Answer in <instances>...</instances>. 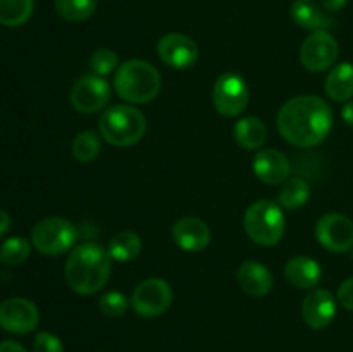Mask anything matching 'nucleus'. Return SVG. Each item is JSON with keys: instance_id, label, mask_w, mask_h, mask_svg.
Wrapping results in <instances>:
<instances>
[{"instance_id": "f257e3e1", "label": "nucleus", "mask_w": 353, "mask_h": 352, "mask_svg": "<svg viewBox=\"0 0 353 352\" xmlns=\"http://www.w3.org/2000/svg\"><path fill=\"white\" fill-rule=\"evenodd\" d=\"M333 128V110L316 95H299L283 104L278 113V130L288 144L300 148L321 145Z\"/></svg>"}, {"instance_id": "f03ea898", "label": "nucleus", "mask_w": 353, "mask_h": 352, "mask_svg": "<svg viewBox=\"0 0 353 352\" xmlns=\"http://www.w3.org/2000/svg\"><path fill=\"white\" fill-rule=\"evenodd\" d=\"M65 282L79 295H93L110 278V255L102 245L86 242L76 245L65 261Z\"/></svg>"}, {"instance_id": "7ed1b4c3", "label": "nucleus", "mask_w": 353, "mask_h": 352, "mask_svg": "<svg viewBox=\"0 0 353 352\" xmlns=\"http://www.w3.org/2000/svg\"><path fill=\"white\" fill-rule=\"evenodd\" d=\"M162 86L161 72L147 61L130 59L117 68L114 90L131 104H147L159 95Z\"/></svg>"}, {"instance_id": "20e7f679", "label": "nucleus", "mask_w": 353, "mask_h": 352, "mask_svg": "<svg viewBox=\"0 0 353 352\" xmlns=\"http://www.w3.org/2000/svg\"><path fill=\"white\" fill-rule=\"evenodd\" d=\"M99 131L114 147H130L143 138L147 119L133 106H114L100 116Z\"/></svg>"}, {"instance_id": "39448f33", "label": "nucleus", "mask_w": 353, "mask_h": 352, "mask_svg": "<svg viewBox=\"0 0 353 352\" xmlns=\"http://www.w3.org/2000/svg\"><path fill=\"white\" fill-rule=\"evenodd\" d=\"M243 226L252 242L262 247H272L279 244L285 235V214L278 204L271 200H257L250 204L245 213Z\"/></svg>"}, {"instance_id": "423d86ee", "label": "nucleus", "mask_w": 353, "mask_h": 352, "mask_svg": "<svg viewBox=\"0 0 353 352\" xmlns=\"http://www.w3.org/2000/svg\"><path fill=\"white\" fill-rule=\"evenodd\" d=\"M78 242V228L71 221L59 216L45 217L31 231V245L40 254L62 255Z\"/></svg>"}, {"instance_id": "0eeeda50", "label": "nucleus", "mask_w": 353, "mask_h": 352, "mask_svg": "<svg viewBox=\"0 0 353 352\" xmlns=\"http://www.w3.org/2000/svg\"><path fill=\"white\" fill-rule=\"evenodd\" d=\"M172 289L165 280L148 278L143 280L130 297V306L138 316L159 317L171 307Z\"/></svg>"}, {"instance_id": "6e6552de", "label": "nucleus", "mask_w": 353, "mask_h": 352, "mask_svg": "<svg viewBox=\"0 0 353 352\" xmlns=\"http://www.w3.org/2000/svg\"><path fill=\"white\" fill-rule=\"evenodd\" d=\"M248 85L236 72H224L216 79L212 88V102L219 114L228 117L240 116L248 106Z\"/></svg>"}, {"instance_id": "1a4fd4ad", "label": "nucleus", "mask_w": 353, "mask_h": 352, "mask_svg": "<svg viewBox=\"0 0 353 352\" xmlns=\"http://www.w3.org/2000/svg\"><path fill=\"white\" fill-rule=\"evenodd\" d=\"M340 55V45L327 31H312L300 47V62L310 72H323L333 68Z\"/></svg>"}, {"instance_id": "9d476101", "label": "nucleus", "mask_w": 353, "mask_h": 352, "mask_svg": "<svg viewBox=\"0 0 353 352\" xmlns=\"http://www.w3.org/2000/svg\"><path fill=\"white\" fill-rule=\"evenodd\" d=\"M69 100L76 113L95 114L109 104L110 86L102 76L86 75L72 85Z\"/></svg>"}, {"instance_id": "9b49d317", "label": "nucleus", "mask_w": 353, "mask_h": 352, "mask_svg": "<svg viewBox=\"0 0 353 352\" xmlns=\"http://www.w3.org/2000/svg\"><path fill=\"white\" fill-rule=\"evenodd\" d=\"M316 237L326 251L341 252L353 247V221L340 213H330L319 217L316 224Z\"/></svg>"}, {"instance_id": "f8f14e48", "label": "nucleus", "mask_w": 353, "mask_h": 352, "mask_svg": "<svg viewBox=\"0 0 353 352\" xmlns=\"http://www.w3.org/2000/svg\"><path fill=\"white\" fill-rule=\"evenodd\" d=\"M40 311L24 297H10L0 302V328L14 335H24L37 330Z\"/></svg>"}, {"instance_id": "ddd939ff", "label": "nucleus", "mask_w": 353, "mask_h": 352, "mask_svg": "<svg viewBox=\"0 0 353 352\" xmlns=\"http://www.w3.org/2000/svg\"><path fill=\"white\" fill-rule=\"evenodd\" d=\"M157 54L172 69H190L199 61V47L183 33H168L159 40Z\"/></svg>"}, {"instance_id": "4468645a", "label": "nucleus", "mask_w": 353, "mask_h": 352, "mask_svg": "<svg viewBox=\"0 0 353 352\" xmlns=\"http://www.w3.org/2000/svg\"><path fill=\"white\" fill-rule=\"evenodd\" d=\"M336 316V299L326 289H314L302 302V317L312 330H324Z\"/></svg>"}, {"instance_id": "2eb2a0df", "label": "nucleus", "mask_w": 353, "mask_h": 352, "mask_svg": "<svg viewBox=\"0 0 353 352\" xmlns=\"http://www.w3.org/2000/svg\"><path fill=\"white\" fill-rule=\"evenodd\" d=\"M172 238L183 251L202 252L210 244V228L200 217L185 216L172 226Z\"/></svg>"}, {"instance_id": "dca6fc26", "label": "nucleus", "mask_w": 353, "mask_h": 352, "mask_svg": "<svg viewBox=\"0 0 353 352\" xmlns=\"http://www.w3.org/2000/svg\"><path fill=\"white\" fill-rule=\"evenodd\" d=\"M290 162L276 148H261L254 157V173L265 185H283L290 176Z\"/></svg>"}, {"instance_id": "f3484780", "label": "nucleus", "mask_w": 353, "mask_h": 352, "mask_svg": "<svg viewBox=\"0 0 353 352\" xmlns=\"http://www.w3.org/2000/svg\"><path fill=\"white\" fill-rule=\"evenodd\" d=\"M236 280L241 290L252 297L268 295L274 286V278H272L271 271L264 264L255 261H245L238 268Z\"/></svg>"}, {"instance_id": "a211bd4d", "label": "nucleus", "mask_w": 353, "mask_h": 352, "mask_svg": "<svg viewBox=\"0 0 353 352\" xmlns=\"http://www.w3.org/2000/svg\"><path fill=\"white\" fill-rule=\"evenodd\" d=\"M285 276L296 289H316L323 278V269L316 259L309 255H296L292 257L285 266Z\"/></svg>"}, {"instance_id": "6ab92c4d", "label": "nucleus", "mask_w": 353, "mask_h": 352, "mask_svg": "<svg viewBox=\"0 0 353 352\" xmlns=\"http://www.w3.org/2000/svg\"><path fill=\"white\" fill-rule=\"evenodd\" d=\"M290 14H292V19L305 30L326 31L327 28L333 26V19L326 16L314 0H295L292 3Z\"/></svg>"}, {"instance_id": "aec40b11", "label": "nucleus", "mask_w": 353, "mask_h": 352, "mask_svg": "<svg viewBox=\"0 0 353 352\" xmlns=\"http://www.w3.org/2000/svg\"><path fill=\"white\" fill-rule=\"evenodd\" d=\"M324 90L327 97L334 102H348L353 97V64L352 62H341L334 66L326 76Z\"/></svg>"}, {"instance_id": "412c9836", "label": "nucleus", "mask_w": 353, "mask_h": 352, "mask_svg": "<svg viewBox=\"0 0 353 352\" xmlns=\"http://www.w3.org/2000/svg\"><path fill=\"white\" fill-rule=\"evenodd\" d=\"M233 137L245 150H259L268 138V128L255 116L241 117L234 124Z\"/></svg>"}, {"instance_id": "4be33fe9", "label": "nucleus", "mask_w": 353, "mask_h": 352, "mask_svg": "<svg viewBox=\"0 0 353 352\" xmlns=\"http://www.w3.org/2000/svg\"><path fill=\"white\" fill-rule=\"evenodd\" d=\"M107 252L114 261L130 262L140 255L141 238L134 231H119L110 238Z\"/></svg>"}, {"instance_id": "5701e85b", "label": "nucleus", "mask_w": 353, "mask_h": 352, "mask_svg": "<svg viewBox=\"0 0 353 352\" xmlns=\"http://www.w3.org/2000/svg\"><path fill=\"white\" fill-rule=\"evenodd\" d=\"M310 199V186L300 176L288 178L281 185L278 193V204L285 209H299L303 207Z\"/></svg>"}, {"instance_id": "b1692460", "label": "nucleus", "mask_w": 353, "mask_h": 352, "mask_svg": "<svg viewBox=\"0 0 353 352\" xmlns=\"http://www.w3.org/2000/svg\"><path fill=\"white\" fill-rule=\"evenodd\" d=\"M33 0H0V24L16 28L26 23L33 14Z\"/></svg>"}, {"instance_id": "393cba45", "label": "nucleus", "mask_w": 353, "mask_h": 352, "mask_svg": "<svg viewBox=\"0 0 353 352\" xmlns=\"http://www.w3.org/2000/svg\"><path fill=\"white\" fill-rule=\"evenodd\" d=\"M54 7L64 21L79 23L95 14L97 0H54Z\"/></svg>"}, {"instance_id": "a878e982", "label": "nucleus", "mask_w": 353, "mask_h": 352, "mask_svg": "<svg viewBox=\"0 0 353 352\" xmlns=\"http://www.w3.org/2000/svg\"><path fill=\"white\" fill-rule=\"evenodd\" d=\"M72 155H74L76 161L79 162H88L95 161L99 157L100 150H102V141H100V137L92 130L81 131L74 137L71 145Z\"/></svg>"}, {"instance_id": "bb28decb", "label": "nucleus", "mask_w": 353, "mask_h": 352, "mask_svg": "<svg viewBox=\"0 0 353 352\" xmlns=\"http://www.w3.org/2000/svg\"><path fill=\"white\" fill-rule=\"evenodd\" d=\"M31 254V244L23 237L7 238L0 245V262L6 266H19L26 262Z\"/></svg>"}, {"instance_id": "cd10ccee", "label": "nucleus", "mask_w": 353, "mask_h": 352, "mask_svg": "<svg viewBox=\"0 0 353 352\" xmlns=\"http://www.w3.org/2000/svg\"><path fill=\"white\" fill-rule=\"evenodd\" d=\"M88 66L92 69V75L102 76L103 78V76L110 75V72L119 68V57L110 48H99V50L92 54Z\"/></svg>"}, {"instance_id": "c85d7f7f", "label": "nucleus", "mask_w": 353, "mask_h": 352, "mask_svg": "<svg viewBox=\"0 0 353 352\" xmlns=\"http://www.w3.org/2000/svg\"><path fill=\"white\" fill-rule=\"evenodd\" d=\"M130 307V299L121 292H107L100 297L99 309L107 317H119Z\"/></svg>"}, {"instance_id": "c756f323", "label": "nucleus", "mask_w": 353, "mask_h": 352, "mask_svg": "<svg viewBox=\"0 0 353 352\" xmlns=\"http://www.w3.org/2000/svg\"><path fill=\"white\" fill-rule=\"evenodd\" d=\"M33 352H64V345L50 331H40L33 340Z\"/></svg>"}, {"instance_id": "7c9ffc66", "label": "nucleus", "mask_w": 353, "mask_h": 352, "mask_svg": "<svg viewBox=\"0 0 353 352\" xmlns=\"http://www.w3.org/2000/svg\"><path fill=\"white\" fill-rule=\"evenodd\" d=\"M336 300L345 307V309L352 311L353 313V276L341 283L336 293Z\"/></svg>"}, {"instance_id": "2f4dec72", "label": "nucleus", "mask_w": 353, "mask_h": 352, "mask_svg": "<svg viewBox=\"0 0 353 352\" xmlns=\"http://www.w3.org/2000/svg\"><path fill=\"white\" fill-rule=\"evenodd\" d=\"M319 2L326 10L336 12V10H341L345 6H347L348 0H319Z\"/></svg>"}, {"instance_id": "473e14b6", "label": "nucleus", "mask_w": 353, "mask_h": 352, "mask_svg": "<svg viewBox=\"0 0 353 352\" xmlns=\"http://www.w3.org/2000/svg\"><path fill=\"white\" fill-rule=\"evenodd\" d=\"M0 352H26V349L14 340L0 342Z\"/></svg>"}, {"instance_id": "72a5a7b5", "label": "nucleus", "mask_w": 353, "mask_h": 352, "mask_svg": "<svg viewBox=\"0 0 353 352\" xmlns=\"http://www.w3.org/2000/svg\"><path fill=\"white\" fill-rule=\"evenodd\" d=\"M341 117H343V121L348 126L353 128V100L345 102L343 109H341Z\"/></svg>"}, {"instance_id": "f704fd0d", "label": "nucleus", "mask_w": 353, "mask_h": 352, "mask_svg": "<svg viewBox=\"0 0 353 352\" xmlns=\"http://www.w3.org/2000/svg\"><path fill=\"white\" fill-rule=\"evenodd\" d=\"M10 224H12V221H10L9 213H6V211L0 209V238H2L3 235L10 230Z\"/></svg>"}, {"instance_id": "c9c22d12", "label": "nucleus", "mask_w": 353, "mask_h": 352, "mask_svg": "<svg viewBox=\"0 0 353 352\" xmlns=\"http://www.w3.org/2000/svg\"><path fill=\"white\" fill-rule=\"evenodd\" d=\"M352 257H353V247H352Z\"/></svg>"}]
</instances>
